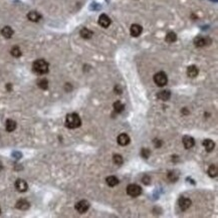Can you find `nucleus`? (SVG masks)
I'll list each match as a JSON object with an SVG mask.
<instances>
[{"label": "nucleus", "mask_w": 218, "mask_h": 218, "mask_svg": "<svg viewBox=\"0 0 218 218\" xmlns=\"http://www.w3.org/2000/svg\"><path fill=\"white\" fill-rule=\"evenodd\" d=\"M81 125V120L79 118V116L76 113L69 114L67 116V119H65V126L69 129H76L79 128Z\"/></svg>", "instance_id": "nucleus-1"}, {"label": "nucleus", "mask_w": 218, "mask_h": 218, "mask_svg": "<svg viewBox=\"0 0 218 218\" xmlns=\"http://www.w3.org/2000/svg\"><path fill=\"white\" fill-rule=\"evenodd\" d=\"M48 63L44 60H37L33 62L32 69L37 74H45L48 72Z\"/></svg>", "instance_id": "nucleus-2"}, {"label": "nucleus", "mask_w": 218, "mask_h": 218, "mask_svg": "<svg viewBox=\"0 0 218 218\" xmlns=\"http://www.w3.org/2000/svg\"><path fill=\"white\" fill-rule=\"evenodd\" d=\"M154 81L158 87H164L168 83V76L164 71H159L154 76Z\"/></svg>", "instance_id": "nucleus-3"}, {"label": "nucleus", "mask_w": 218, "mask_h": 218, "mask_svg": "<svg viewBox=\"0 0 218 218\" xmlns=\"http://www.w3.org/2000/svg\"><path fill=\"white\" fill-rule=\"evenodd\" d=\"M127 193L131 197H138L142 193V188L137 184H130L127 187Z\"/></svg>", "instance_id": "nucleus-4"}, {"label": "nucleus", "mask_w": 218, "mask_h": 218, "mask_svg": "<svg viewBox=\"0 0 218 218\" xmlns=\"http://www.w3.org/2000/svg\"><path fill=\"white\" fill-rule=\"evenodd\" d=\"M88 208H90V203L87 200H81L76 204V210L81 214L87 212Z\"/></svg>", "instance_id": "nucleus-5"}, {"label": "nucleus", "mask_w": 218, "mask_h": 218, "mask_svg": "<svg viewBox=\"0 0 218 218\" xmlns=\"http://www.w3.org/2000/svg\"><path fill=\"white\" fill-rule=\"evenodd\" d=\"M191 200L189 198H186V197H181L180 200H179V207L182 211H186L188 208L191 206Z\"/></svg>", "instance_id": "nucleus-6"}, {"label": "nucleus", "mask_w": 218, "mask_h": 218, "mask_svg": "<svg viewBox=\"0 0 218 218\" xmlns=\"http://www.w3.org/2000/svg\"><path fill=\"white\" fill-rule=\"evenodd\" d=\"M111 18L108 16L107 14H102L99 17V24L104 28H107L111 25Z\"/></svg>", "instance_id": "nucleus-7"}, {"label": "nucleus", "mask_w": 218, "mask_h": 218, "mask_svg": "<svg viewBox=\"0 0 218 218\" xmlns=\"http://www.w3.org/2000/svg\"><path fill=\"white\" fill-rule=\"evenodd\" d=\"M15 188L19 192H25L28 189V185H27V183L24 180L18 179V180H16V182H15Z\"/></svg>", "instance_id": "nucleus-8"}, {"label": "nucleus", "mask_w": 218, "mask_h": 218, "mask_svg": "<svg viewBox=\"0 0 218 218\" xmlns=\"http://www.w3.org/2000/svg\"><path fill=\"white\" fill-rule=\"evenodd\" d=\"M183 145L185 149H191L195 145V141L191 136H184L183 137Z\"/></svg>", "instance_id": "nucleus-9"}, {"label": "nucleus", "mask_w": 218, "mask_h": 218, "mask_svg": "<svg viewBox=\"0 0 218 218\" xmlns=\"http://www.w3.org/2000/svg\"><path fill=\"white\" fill-rule=\"evenodd\" d=\"M142 31H143V28H142V26L139 25V24H133L130 28L131 35L134 36V37H138V36L142 33Z\"/></svg>", "instance_id": "nucleus-10"}, {"label": "nucleus", "mask_w": 218, "mask_h": 218, "mask_svg": "<svg viewBox=\"0 0 218 218\" xmlns=\"http://www.w3.org/2000/svg\"><path fill=\"white\" fill-rule=\"evenodd\" d=\"M130 141H131L130 137L127 134H121L118 137V143L121 146H127V145H129L130 144Z\"/></svg>", "instance_id": "nucleus-11"}, {"label": "nucleus", "mask_w": 218, "mask_h": 218, "mask_svg": "<svg viewBox=\"0 0 218 218\" xmlns=\"http://www.w3.org/2000/svg\"><path fill=\"white\" fill-rule=\"evenodd\" d=\"M199 74V69L196 65H190L187 67V74L189 78H196Z\"/></svg>", "instance_id": "nucleus-12"}, {"label": "nucleus", "mask_w": 218, "mask_h": 218, "mask_svg": "<svg viewBox=\"0 0 218 218\" xmlns=\"http://www.w3.org/2000/svg\"><path fill=\"white\" fill-rule=\"evenodd\" d=\"M27 18L32 22H37L41 19V15L38 12H36V11H30V12L27 14Z\"/></svg>", "instance_id": "nucleus-13"}, {"label": "nucleus", "mask_w": 218, "mask_h": 218, "mask_svg": "<svg viewBox=\"0 0 218 218\" xmlns=\"http://www.w3.org/2000/svg\"><path fill=\"white\" fill-rule=\"evenodd\" d=\"M16 208L20 210H27L29 208V202L25 199H20L16 202Z\"/></svg>", "instance_id": "nucleus-14"}, {"label": "nucleus", "mask_w": 218, "mask_h": 218, "mask_svg": "<svg viewBox=\"0 0 218 218\" xmlns=\"http://www.w3.org/2000/svg\"><path fill=\"white\" fill-rule=\"evenodd\" d=\"M194 44L196 45L197 47L205 46V45L207 44V38L202 37V36H197L194 39Z\"/></svg>", "instance_id": "nucleus-15"}, {"label": "nucleus", "mask_w": 218, "mask_h": 218, "mask_svg": "<svg viewBox=\"0 0 218 218\" xmlns=\"http://www.w3.org/2000/svg\"><path fill=\"white\" fill-rule=\"evenodd\" d=\"M1 34L5 38H10L13 35V29L10 26H4L1 30Z\"/></svg>", "instance_id": "nucleus-16"}, {"label": "nucleus", "mask_w": 218, "mask_h": 218, "mask_svg": "<svg viewBox=\"0 0 218 218\" xmlns=\"http://www.w3.org/2000/svg\"><path fill=\"white\" fill-rule=\"evenodd\" d=\"M157 97L162 101H168L171 97V93H170V90H161L158 93Z\"/></svg>", "instance_id": "nucleus-17"}, {"label": "nucleus", "mask_w": 218, "mask_h": 218, "mask_svg": "<svg viewBox=\"0 0 218 218\" xmlns=\"http://www.w3.org/2000/svg\"><path fill=\"white\" fill-rule=\"evenodd\" d=\"M203 146L205 147V149H206V151H207V152H211V151H213V150H214L215 144H214V142H213L212 140L206 139V140L203 141Z\"/></svg>", "instance_id": "nucleus-18"}, {"label": "nucleus", "mask_w": 218, "mask_h": 218, "mask_svg": "<svg viewBox=\"0 0 218 218\" xmlns=\"http://www.w3.org/2000/svg\"><path fill=\"white\" fill-rule=\"evenodd\" d=\"M5 128L7 132H13L16 129V122L13 121V120H7L6 121V125H5Z\"/></svg>", "instance_id": "nucleus-19"}, {"label": "nucleus", "mask_w": 218, "mask_h": 218, "mask_svg": "<svg viewBox=\"0 0 218 218\" xmlns=\"http://www.w3.org/2000/svg\"><path fill=\"white\" fill-rule=\"evenodd\" d=\"M79 34H81V36L83 38H85V39H90L93 36V34H94V32L88 28H83L81 30V32H79Z\"/></svg>", "instance_id": "nucleus-20"}, {"label": "nucleus", "mask_w": 218, "mask_h": 218, "mask_svg": "<svg viewBox=\"0 0 218 218\" xmlns=\"http://www.w3.org/2000/svg\"><path fill=\"white\" fill-rule=\"evenodd\" d=\"M106 181H107V184H108L110 187H115L116 185L119 184V180H118V178L115 176H109L108 178L106 179Z\"/></svg>", "instance_id": "nucleus-21"}, {"label": "nucleus", "mask_w": 218, "mask_h": 218, "mask_svg": "<svg viewBox=\"0 0 218 218\" xmlns=\"http://www.w3.org/2000/svg\"><path fill=\"white\" fill-rule=\"evenodd\" d=\"M113 107H114V110H115L117 113H122L123 111L125 110V105L120 101H117L116 103H114Z\"/></svg>", "instance_id": "nucleus-22"}, {"label": "nucleus", "mask_w": 218, "mask_h": 218, "mask_svg": "<svg viewBox=\"0 0 218 218\" xmlns=\"http://www.w3.org/2000/svg\"><path fill=\"white\" fill-rule=\"evenodd\" d=\"M165 39H166V41L169 42V43H172V42L176 41V39H177L176 33L173 32V31H170V32L167 33V35H166Z\"/></svg>", "instance_id": "nucleus-23"}, {"label": "nucleus", "mask_w": 218, "mask_h": 218, "mask_svg": "<svg viewBox=\"0 0 218 218\" xmlns=\"http://www.w3.org/2000/svg\"><path fill=\"white\" fill-rule=\"evenodd\" d=\"M37 86L40 88H41V90H46V88H48V81H47L46 79H38Z\"/></svg>", "instance_id": "nucleus-24"}, {"label": "nucleus", "mask_w": 218, "mask_h": 218, "mask_svg": "<svg viewBox=\"0 0 218 218\" xmlns=\"http://www.w3.org/2000/svg\"><path fill=\"white\" fill-rule=\"evenodd\" d=\"M217 173H218L217 166L216 165H211L209 167V169H208V174H209V176L212 177V178H214V177L217 176Z\"/></svg>", "instance_id": "nucleus-25"}, {"label": "nucleus", "mask_w": 218, "mask_h": 218, "mask_svg": "<svg viewBox=\"0 0 218 218\" xmlns=\"http://www.w3.org/2000/svg\"><path fill=\"white\" fill-rule=\"evenodd\" d=\"M113 162L115 163L116 165L120 166L123 164V162H124V159L121 155H119V154H116V155H114L113 157Z\"/></svg>", "instance_id": "nucleus-26"}, {"label": "nucleus", "mask_w": 218, "mask_h": 218, "mask_svg": "<svg viewBox=\"0 0 218 218\" xmlns=\"http://www.w3.org/2000/svg\"><path fill=\"white\" fill-rule=\"evenodd\" d=\"M10 53L12 54V56H14V57H19V56L21 55V50H20V48L18 46L12 47Z\"/></svg>", "instance_id": "nucleus-27"}, {"label": "nucleus", "mask_w": 218, "mask_h": 218, "mask_svg": "<svg viewBox=\"0 0 218 218\" xmlns=\"http://www.w3.org/2000/svg\"><path fill=\"white\" fill-rule=\"evenodd\" d=\"M150 155H151V151H150L149 149L143 148L142 150H141V156H142L143 158L148 159V158L150 157Z\"/></svg>", "instance_id": "nucleus-28"}, {"label": "nucleus", "mask_w": 218, "mask_h": 218, "mask_svg": "<svg viewBox=\"0 0 218 218\" xmlns=\"http://www.w3.org/2000/svg\"><path fill=\"white\" fill-rule=\"evenodd\" d=\"M168 178H169L172 182H175V181L178 180L179 175H178V173H176V172H170L169 175H168Z\"/></svg>", "instance_id": "nucleus-29"}, {"label": "nucleus", "mask_w": 218, "mask_h": 218, "mask_svg": "<svg viewBox=\"0 0 218 218\" xmlns=\"http://www.w3.org/2000/svg\"><path fill=\"white\" fill-rule=\"evenodd\" d=\"M150 180H151V178L148 176V175H145L144 177H143V179H142V181H143V183L145 184V185H149L150 183Z\"/></svg>", "instance_id": "nucleus-30"}, {"label": "nucleus", "mask_w": 218, "mask_h": 218, "mask_svg": "<svg viewBox=\"0 0 218 218\" xmlns=\"http://www.w3.org/2000/svg\"><path fill=\"white\" fill-rule=\"evenodd\" d=\"M163 142L161 140H154V145H155V147H157V148H160L161 146H162Z\"/></svg>", "instance_id": "nucleus-31"}, {"label": "nucleus", "mask_w": 218, "mask_h": 218, "mask_svg": "<svg viewBox=\"0 0 218 218\" xmlns=\"http://www.w3.org/2000/svg\"><path fill=\"white\" fill-rule=\"evenodd\" d=\"M6 88H7V90H12V86H11V83H7Z\"/></svg>", "instance_id": "nucleus-32"}, {"label": "nucleus", "mask_w": 218, "mask_h": 218, "mask_svg": "<svg viewBox=\"0 0 218 218\" xmlns=\"http://www.w3.org/2000/svg\"><path fill=\"white\" fill-rule=\"evenodd\" d=\"M183 114H185V115H187V114H189V112H188L187 110H186V108L183 109Z\"/></svg>", "instance_id": "nucleus-33"}, {"label": "nucleus", "mask_w": 218, "mask_h": 218, "mask_svg": "<svg viewBox=\"0 0 218 218\" xmlns=\"http://www.w3.org/2000/svg\"><path fill=\"white\" fill-rule=\"evenodd\" d=\"M2 169H3V165H2V163L0 162V171H1Z\"/></svg>", "instance_id": "nucleus-34"}, {"label": "nucleus", "mask_w": 218, "mask_h": 218, "mask_svg": "<svg viewBox=\"0 0 218 218\" xmlns=\"http://www.w3.org/2000/svg\"><path fill=\"white\" fill-rule=\"evenodd\" d=\"M0 213H1V208H0Z\"/></svg>", "instance_id": "nucleus-35"}]
</instances>
